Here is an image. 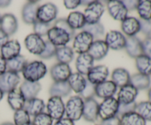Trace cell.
I'll list each match as a JSON object with an SVG mask.
<instances>
[{"mask_svg":"<svg viewBox=\"0 0 151 125\" xmlns=\"http://www.w3.org/2000/svg\"><path fill=\"white\" fill-rule=\"evenodd\" d=\"M135 111L146 121H151V101H143L137 104Z\"/></svg>","mask_w":151,"mask_h":125,"instance_id":"cell-39","label":"cell"},{"mask_svg":"<svg viewBox=\"0 0 151 125\" xmlns=\"http://www.w3.org/2000/svg\"><path fill=\"white\" fill-rule=\"evenodd\" d=\"M47 113L53 120H59L65 115V104L60 97L50 96L47 101Z\"/></svg>","mask_w":151,"mask_h":125,"instance_id":"cell-7","label":"cell"},{"mask_svg":"<svg viewBox=\"0 0 151 125\" xmlns=\"http://www.w3.org/2000/svg\"><path fill=\"white\" fill-rule=\"evenodd\" d=\"M7 71V61L0 55V76L5 73Z\"/></svg>","mask_w":151,"mask_h":125,"instance_id":"cell-52","label":"cell"},{"mask_svg":"<svg viewBox=\"0 0 151 125\" xmlns=\"http://www.w3.org/2000/svg\"><path fill=\"white\" fill-rule=\"evenodd\" d=\"M81 4L80 0H65L63 1V5L68 10H74Z\"/></svg>","mask_w":151,"mask_h":125,"instance_id":"cell-48","label":"cell"},{"mask_svg":"<svg viewBox=\"0 0 151 125\" xmlns=\"http://www.w3.org/2000/svg\"><path fill=\"white\" fill-rule=\"evenodd\" d=\"M94 41V38L88 32L81 31L73 38L72 49L79 54L88 52Z\"/></svg>","mask_w":151,"mask_h":125,"instance_id":"cell-6","label":"cell"},{"mask_svg":"<svg viewBox=\"0 0 151 125\" xmlns=\"http://www.w3.org/2000/svg\"><path fill=\"white\" fill-rule=\"evenodd\" d=\"M137 11L141 20L151 21V0H139Z\"/></svg>","mask_w":151,"mask_h":125,"instance_id":"cell-37","label":"cell"},{"mask_svg":"<svg viewBox=\"0 0 151 125\" xmlns=\"http://www.w3.org/2000/svg\"><path fill=\"white\" fill-rule=\"evenodd\" d=\"M150 76H151V74H150ZM150 79H151V77H150Z\"/></svg>","mask_w":151,"mask_h":125,"instance_id":"cell-60","label":"cell"},{"mask_svg":"<svg viewBox=\"0 0 151 125\" xmlns=\"http://www.w3.org/2000/svg\"><path fill=\"white\" fill-rule=\"evenodd\" d=\"M94 59L88 52L80 54L75 62V67L78 73L82 75H87L90 70L94 67Z\"/></svg>","mask_w":151,"mask_h":125,"instance_id":"cell-23","label":"cell"},{"mask_svg":"<svg viewBox=\"0 0 151 125\" xmlns=\"http://www.w3.org/2000/svg\"><path fill=\"white\" fill-rule=\"evenodd\" d=\"M119 106V101L114 96L105 99L99 104V117L103 121L117 116Z\"/></svg>","mask_w":151,"mask_h":125,"instance_id":"cell-5","label":"cell"},{"mask_svg":"<svg viewBox=\"0 0 151 125\" xmlns=\"http://www.w3.org/2000/svg\"><path fill=\"white\" fill-rule=\"evenodd\" d=\"M0 19H1V16H0Z\"/></svg>","mask_w":151,"mask_h":125,"instance_id":"cell-59","label":"cell"},{"mask_svg":"<svg viewBox=\"0 0 151 125\" xmlns=\"http://www.w3.org/2000/svg\"><path fill=\"white\" fill-rule=\"evenodd\" d=\"M29 125H33V124H32V123H31V124H29Z\"/></svg>","mask_w":151,"mask_h":125,"instance_id":"cell-58","label":"cell"},{"mask_svg":"<svg viewBox=\"0 0 151 125\" xmlns=\"http://www.w3.org/2000/svg\"><path fill=\"white\" fill-rule=\"evenodd\" d=\"M9 41V36L7 34L4 33L0 28V48Z\"/></svg>","mask_w":151,"mask_h":125,"instance_id":"cell-53","label":"cell"},{"mask_svg":"<svg viewBox=\"0 0 151 125\" xmlns=\"http://www.w3.org/2000/svg\"><path fill=\"white\" fill-rule=\"evenodd\" d=\"M50 74L54 82H66L72 74V69L69 64L58 63L51 68Z\"/></svg>","mask_w":151,"mask_h":125,"instance_id":"cell-16","label":"cell"},{"mask_svg":"<svg viewBox=\"0 0 151 125\" xmlns=\"http://www.w3.org/2000/svg\"><path fill=\"white\" fill-rule=\"evenodd\" d=\"M84 99L81 96L70 97L65 104V114L66 118L74 122L80 120L83 117Z\"/></svg>","mask_w":151,"mask_h":125,"instance_id":"cell-3","label":"cell"},{"mask_svg":"<svg viewBox=\"0 0 151 125\" xmlns=\"http://www.w3.org/2000/svg\"><path fill=\"white\" fill-rule=\"evenodd\" d=\"M105 12V6L100 1H91L87 4L84 10L86 24H91L100 22V19Z\"/></svg>","mask_w":151,"mask_h":125,"instance_id":"cell-4","label":"cell"},{"mask_svg":"<svg viewBox=\"0 0 151 125\" xmlns=\"http://www.w3.org/2000/svg\"><path fill=\"white\" fill-rule=\"evenodd\" d=\"M109 74V68L104 65L94 66L87 74V81L94 85H97L107 80Z\"/></svg>","mask_w":151,"mask_h":125,"instance_id":"cell-13","label":"cell"},{"mask_svg":"<svg viewBox=\"0 0 151 125\" xmlns=\"http://www.w3.org/2000/svg\"><path fill=\"white\" fill-rule=\"evenodd\" d=\"M67 82L72 91H75L76 94H81L85 89L87 79L84 77L83 75L76 72V73H72Z\"/></svg>","mask_w":151,"mask_h":125,"instance_id":"cell-28","label":"cell"},{"mask_svg":"<svg viewBox=\"0 0 151 125\" xmlns=\"http://www.w3.org/2000/svg\"><path fill=\"white\" fill-rule=\"evenodd\" d=\"M143 54L151 57V35L146 36L143 41H142Z\"/></svg>","mask_w":151,"mask_h":125,"instance_id":"cell-46","label":"cell"},{"mask_svg":"<svg viewBox=\"0 0 151 125\" xmlns=\"http://www.w3.org/2000/svg\"><path fill=\"white\" fill-rule=\"evenodd\" d=\"M46 105L44 101L41 99L33 98L27 100L24 109L29 113L30 116H35L44 112Z\"/></svg>","mask_w":151,"mask_h":125,"instance_id":"cell-30","label":"cell"},{"mask_svg":"<svg viewBox=\"0 0 151 125\" xmlns=\"http://www.w3.org/2000/svg\"><path fill=\"white\" fill-rule=\"evenodd\" d=\"M39 5L38 1H29L23 6L22 18L23 21L27 24H33L37 21V12Z\"/></svg>","mask_w":151,"mask_h":125,"instance_id":"cell-18","label":"cell"},{"mask_svg":"<svg viewBox=\"0 0 151 125\" xmlns=\"http://www.w3.org/2000/svg\"><path fill=\"white\" fill-rule=\"evenodd\" d=\"M10 1H3V0H0V7H6L8 5H10Z\"/></svg>","mask_w":151,"mask_h":125,"instance_id":"cell-54","label":"cell"},{"mask_svg":"<svg viewBox=\"0 0 151 125\" xmlns=\"http://www.w3.org/2000/svg\"><path fill=\"white\" fill-rule=\"evenodd\" d=\"M140 25H141L140 32L145 34L146 36L151 35V21L140 20Z\"/></svg>","mask_w":151,"mask_h":125,"instance_id":"cell-47","label":"cell"},{"mask_svg":"<svg viewBox=\"0 0 151 125\" xmlns=\"http://www.w3.org/2000/svg\"><path fill=\"white\" fill-rule=\"evenodd\" d=\"M47 41L56 47L64 46L75 37V30L72 29L64 19H59L47 33Z\"/></svg>","mask_w":151,"mask_h":125,"instance_id":"cell-1","label":"cell"},{"mask_svg":"<svg viewBox=\"0 0 151 125\" xmlns=\"http://www.w3.org/2000/svg\"><path fill=\"white\" fill-rule=\"evenodd\" d=\"M83 30L88 32L94 39L99 40V38L103 36L105 34V28L100 22L91 24H86L83 27Z\"/></svg>","mask_w":151,"mask_h":125,"instance_id":"cell-38","label":"cell"},{"mask_svg":"<svg viewBox=\"0 0 151 125\" xmlns=\"http://www.w3.org/2000/svg\"><path fill=\"white\" fill-rule=\"evenodd\" d=\"M47 73V66L39 60L27 63L22 71V75L26 81L38 82Z\"/></svg>","mask_w":151,"mask_h":125,"instance_id":"cell-2","label":"cell"},{"mask_svg":"<svg viewBox=\"0 0 151 125\" xmlns=\"http://www.w3.org/2000/svg\"><path fill=\"white\" fill-rule=\"evenodd\" d=\"M66 20L69 26L73 30L83 29L85 25L86 24L83 13L79 11L71 12Z\"/></svg>","mask_w":151,"mask_h":125,"instance_id":"cell-31","label":"cell"},{"mask_svg":"<svg viewBox=\"0 0 151 125\" xmlns=\"http://www.w3.org/2000/svg\"><path fill=\"white\" fill-rule=\"evenodd\" d=\"M147 97H148V101H151V87L149 88L148 92H147Z\"/></svg>","mask_w":151,"mask_h":125,"instance_id":"cell-55","label":"cell"},{"mask_svg":"<svg viewBox=\"0 0 151 125\" xmlns=\"http://www.w3.org/2000/svg\"><path fill=\"white\" fill-rule=\"evenodd\" d=\"M139 91L131 84H128L119 88L117 94V101L120 104H129L135 102Z\"/></svg>","mask_w":151,"mask_h":125,"instance_id":"cell-15","label":"cell"},{"mask_svg":"<svg viewBox=\"0 0 151 125\" xmlns=\"http://www.w3.org/2000/svg\"><path fill=\"white\" fill-rule=\"evenodd\" d=\"M116 91L117 87L111 80H106L94 86V95L103 99L113 97Z\"/></svg>","mask_w":151,"mask_h":125,"instance_id":"cell-17","label":"cell"},{"mask_svg":"<svg viewBox=\"0 0 151 125\" xmlns=\"http://www.w3.org/2000/svg\"><path fill=\"white\" fill-rule=\"evenodd\" d=\"M3 96H4V92H3V91L0 89V101L2 99Z\"/></svg>","mask_w":151,"mask_h":125,"instance_id":"cell-57","label":"cell"},{"mask_svg":"<svg viewBox=\"0 0 151 125\" xmlns=\"http://www.w3.org/2000/svg\"><path fill=\"white\" fill-rule=\"evenodd\" d=\"M130 84L135 87L138 91L148 89L150 88V76L140 73L135 74L131 76Z\"/></svg>","mask_w":151,"mask_h":125,"instance_id":"cell-32","label":"cell"},{"mask_svg":"<svg viewBox=\"0 0 151 125\" xmlns=\"http://www.w3.org/2000/svg\"><path fill=\"white\" fill-rule=\"evenodd\" d=\"M94 86L95 85H92L90 82L87 81L85 89L83 90L82 93L81 94V96L84 99L88 98H91V97H94Z\"/></svg>","mask_w":151,"mask_h":125,"instance_id":"cell-44","label":"cell"},{"mask_svg":"<svg viewBox=\"0 0 151 125\" xmlns=\"http://www.w3.org/2000/svg\"><path fill=\"white\" fill-rule=\"evenodd\" d=\"M122 32L128 37L136 36L140 32V20L133 16H128L121 24Z\"/></svg>","mask_w":151,"mask_h":125,"instance_id":"cell-19","label":"cell"},{"mask_svg":"<svg viewBox=\"0 0 151 125\" xmlns=\"http://www.w3.org/2000/svg\"><path fill=\"white\" fill-rule=\"evenodd\" d=\"M136 105L137 103L134 102L129 104H120L119 106V110H118L117 116H122L125 113H130V112L135 111Z\"/></svg>","mask_w":151,"mask_h":125,"instance_id":"cell-45","label":"cell"},{"mask_svg":"<svg viewBox=\"0 0 151 125\" xmlns=\"http://www.w3.org/2000/svg\"><path fill=\"white\" fill-rule=\"evenodd\" d=\"M56 50H57V47L53 45L49 41H45V47H44L43 52L39 55L40 57L42 59H45V60L52 58L55 56Z\"/></svg>","mask_w":151,"mask_h":125,"instance_id":"cell-43","label":"cell"},{"mask_svg":"<svg viewBox=\"0 0 151 125\" xmlns=\"http://www.w3.org/2000/svg\"><path fill=\"white\" fill-rule=\"evenodd\" d=\"M139 1H122V2L124 3L125 6L126 7V8L128 9V10H137V4H138Z\"/></svg>","mask_w":151,"mask_h":125,"instance_id":"cell-50","label":"cell"},{"mask_svg":"<svg viewBox=\"0 0 151 125\" xmlns=\"http://www.w3.org/2000/svg\"><path fill=\"white\" fill-rule=\"evenodd\" d=\"M7 102L9 106L14 111L23 109L24 107L26 99L17 88L10 91L7 94Z\"/></svg>","mask_w":151,"mask_h":125,"instance_id":"cell-26","label":"cell"},{"mask_svg":"<svg viewBox=\"0 0 151 125\" xmlns=\"http://www.w3.org/2000/svg\"><path fill=\"white\" fill-rule=\"evenodd\" d=\"M107 10L109 15L114 20L122 21L128 17V10L122 1L111 0L107 2Z\"/></svg>","mask_w":151,"mask_h":125,"instance_id":"cell-11","label":"cell"},{"mask_svg":"<svg viewBox=\"0 0 151 125\" xmlns=\"http://www.w3.org/2000/svg\"><path fill=\"white\" fill-rule=\"evenodd\" d=\"M104 41L109 49L116 51L125 49L126 44V38L124 34L116 30H111L107 32Z\"/></svg>","mask_w":151,"mask_h":125,"instance_id":"cell-9","label":"cell"},{"mask_svg":"<svg viewBox=\"0 0 151 125\" xmlns=\"http://www.w3.org/2000/svg\"><path fill=\"white\" fill-rule=\"evenodd\" d=\"M21 80L19 74L7 71L0 76V89L4 93L8 94L10 91L16 89Z\"/></svg>","mask_w":151,"mask_h":125,"instance_id":"cell-10","label":"cell"},{"mask_svg":"<svg viewBox=\"0 0 151 125\" xmlns=\"http://www.w3.org/2000/svg\"><path fill=\"white\" fill-rule=\"evenodd\" d=\"M27 60L23 55L19 54L17 57L7 60V71L15 72V73H20L22 72L25 65L27 64Z\"/></svg>","mask_w":151,"mask_h":125,"instance_id":"cell-36","label":"cell"},{"mask_svg":"<svg viewBox=\"0 0 151 125\" xmlns=\"http://www.w3.org/2000/svg\"><path fill=\"white\" fill-rule=\"evenodd\" d=\"M13 121L15 125H29L32 123L30 116L24 108L15 111Z\"/></svg>","mask_w":151,"mask_h":125,"instance_id":"cell-40","label":"cell"},{"mask_svg":"<svg viewBox=\"0 0 151 125\" xmlns=\"http://www.w3.org/2000/svg\"><path fill=\"white\" fill-rule=\"evenodd\" d=\"M55 57L59 63L69 64L74 58V51L72 48L68 46L57 47Z\"/></svg>","mask_w":151,"mask_h":125,"instance_id":"cell-34","label":"cell"},{"mask_svg":"<svg viewBox=\"0 0 151 125\" xmlns=\"http://www.w3.org/2000/svg\"><path fill=\"white\" fill-rule=\"evenodd\" d=\"M122 125H146L147 121L136 111L130 112L121 116Z\"/></svg>","mask_w":151,"mask_h":125,"instance_id":"cell-35","label":"cell"},{"mask_svg":"<svg viewBox=\"0 0 151 125\" xmlns=\"http://www.w3.org/2000/svg\"><path fill=\"white\" fill-rule=\"evenodd\" d=\"M72 92L67 81L66 82H54L50 86L49 93L50 96H58L63 98L69 96Z\"/></svg>","mask_w":151,"mask_h":125,"instance_id":"cell-29","label":"cell"},{"mask_svg":"<svg viewBox=\"0 0 151 125\" xmlns=\"http://www.w3.org/2000/svg\"><path fill=\"white\" fill-rule=\"evenodd\" d=\"M109 48L104 40H95L88 49V53L94 60H100L104 58L109 52Z\"/></svg>","mask_w":151,"mask_h":125,"instance_id":"cell-21","label":"cell"},{"mask_svg":"<svg viewBox=\"0 0 151 125\" xmlns=\"http://www.w3.org/2000/svg\"><path fill=\"white\" fill-rule=\"evenodd\" d=\"M131 75L128 70L123 68H117L112 71L111 81L116 85L117 88H122L130 84Z\"/></svg>","mask_w":151,"mask_h":125,"instance_id":"cell-27","label":"cell"},{"mask_svg":"<svg viewBox=\"0 0 151 125\" xmlns=\"http://www.w3.org/2000/svg\"><path fill=\"white\" fill-rule=\"evenodd\" d=\"M99 104L94 97L84 99L83 117L88 122H95L99 118Z\"/></svg>","mask_w":151,"mask_h":125,"instance_id":"cell-14","label":"cell"},{"mask_svg":"<svg viewBox=\"0 0 151 125\" xmlns=\"http://www.w3.org/2000/svg\"><path fill=\"white\" fill-rule=\"evenodd\" d=\"M24 45L29 52L39 56L44 51L45 41L43 40L42 37L35 33H31L25 38Z\"/></svg>","mask_w":151,"mask_h":125,"instance_id":"cell-12","label":"cell"},{"mask_svg":"<svg viewBox=\"0 0 151 125\" xmlns=\"http://www.w3.org/2000/svg\"><path fill=\"white\" fill-rule=\"evenodd\" d=\"M0 28L8 36L16 33L18 29V21L16 16L11 13H6L1 16Z\"/></svg>","mask_w":151,"mask_h":125,"instance_id":"cell-22","label":"cell"},{"mask_svg":"<svg viewBox=\"0 0 151 125\" xmlns=\"http://www.w3.org/2000/svg\"><path fill=\"white\" fill-rule=\"evenodd\" d=\"M125 49L127 54L132 58H136L143 54L142 41L137 36L128 37L126 38Z\"/></svg>","mask_w":151,"mask_h":125,"instance_id":"cell-25","label":"cell"},{"mask_svg":"<svg viewBox=\"0 0 151 125\" xmlns=\"http://www.w3.org/2000/svg\"><path fill=\"white\" fill-rule=\"evenodd\" d=\"M58 7L52 3H46L39 6L37 12V21L50 24L56 19L58 16Z\"/></svg>","mask_w":151,"mask_h":125,"instance_id":"cell-8","label":"cell"},{"mask_svg":"<svg viewBox=\"0 0 151 125\" xmlns=\"http://www.w3.org/2000/svg\"><path fill=\"white\" fill-rule=\"evenodd\" d=\"M51 27L52 26H50V24L44 23V22L38 21H36L33 24L34 33L41 37L47 35L48 31L50 30Z\"/></svg>","mask_w":151,"mask_h":125,"instance_id":"cell-42","label":"cell"},{"mask_svg":"<svg viewBox=\"0 0 151 125\" xmlns=\"http://www.w3.org/2000/svg\"><path fill=\"white\" fill-rule=\"evenodd\" d=\"M136 67L139 73L142 74H151V57L145 54H140L135 58Z\"/></svg>","mask_w":151,"mask_h":125,"instance_id":"cell-33","label":"cell"},{"mask_svg":"<svg viewBox=\"0 0 151 125\" xmlns=\"http://www.w3.org/2000/svg\"><path fill=\"white\" fill-rule=\"evenodd\" d=\"M0 125H15L13 123L11 122H4V123H1Z\"/></svg>","mask_w":151,"mask_h":125,"instance_id":"cell-56","label":"cell"},{"mask_svg":"<svg viewBox=\"0 0 151 125\" xmlns=\"http://www.w3.org/2000/svg\"><path fill=\"white\" fill-rule=\"evenodd\" d=\"M21 44L17 40H9L1 47V56L7 61L20 54Z\"/></svg>","mask_w":151,"mask_h":125,"instance_id":"cell-20","label":"cell"},{"mask_svg":"<svg viewBox=\"0 0 151 125\" xmlns=\"http://www.w3.org/2000/svg\"><path fill=\"white\" fill-rule=\"evenodd\" d=\"M100 125H122V124H121L120 118H119L118 116H114V117L110 118V119H106V120H103Z\"/></svg>","mask_w":151,"mask_h":125,"instance_id":"cell-49","label":"cell"},{"mask_svg":"<svg viewBox=\"0 0 151 125\" xmlns=\"http://www.w3.org/2000/svg\"><path fill=\"white\" fill-rule=\"evenodd\" d=\"M32 124L33 125H52L53 119L48 113L42 112L34 116Z\"/></svg>","mask_w":151,"mask_h":125,"instance_id":"cell-41","label":"cell"},{"mask_svg":"<svg viewBox=\"0 0 151 125\" xmlns=\"http://www.w3.org/2000/svg\"><path fill=\"white\" fill-rule=\"evenodd\" d=\"M54 125H75V122L66 117L62 118V119L56 121V122L54 124Z\"/></svg>","mask_w":151,"mask_h":125,"instance_id":"cell-51","label":"cell"},{"mask_svg":"<svg viewBox=\"0 0 151 125\" xmlns=\"http://www.w3.org/2000/svg\"><path fill=\"white\" fill-rule=\"evenodd\" d=\"M41 89V84L38 82H30V81L26 80L22 82L19 88V91L24 96L26 101L35 98Z\"/></svg>","mask_w":151,"mask_h":125,"instance_id":"cell-24","label":"cell"}]
</instances>
